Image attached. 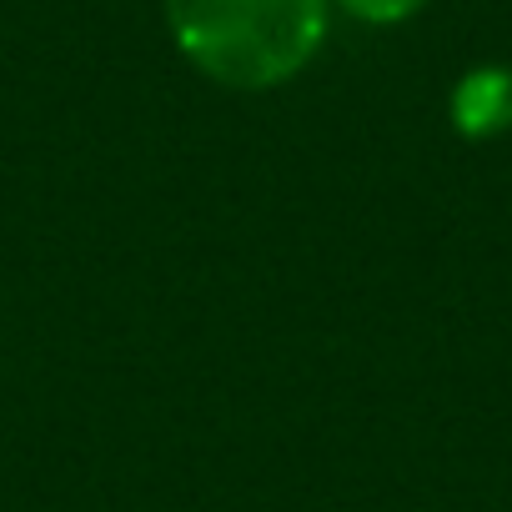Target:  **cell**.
Returning a JSON list of instances; mask_svg holds the SVG:
<instances>
[{
  "mask_svg": "<svg viewBox=\"0 0 512 512\" xmlns=\"http://www.w3.org/2000/svg\"><path fill=\"white\" fill-rule=\"evenodd\" d=\"M166 26L201 76L231 91H272L317 61L332 0H166Z\"/></svg>",
  "mask_w": 512,
  "mask_h": 512,
  "instance_id": "6da1fadb",
  "label": "cell"
},
{
  "mask_svg": "<svg viewBox=\"0 0 512 512\" xmlns=\"http://www.w3.org/2000/svg\"><path fill=\"white\" fill-rule=\"evenodd\" d=\"M452 131L467 141H492L512 131V71L507 66H472L447 101Z\"/></svg>",
  "mask_w": 512,
  "mask_h": 512,
  "instance_id": "7a4b0ae2",
  "label": "cell"
},
{
  "mask_svg": "<svg viewBox=\"0 0 512 512\" xmlns=\"http://www.w3.org/2000/svg\"><path fill=\"white\" fill-rule=\"evenodd\" d=\"M332 6L347 11L352 21H367V26H402L427 6V0H332Z\"/></svg>",
  "mask_w": 512,
  "mask_h": 512,
  "instance_id": "3957f363",
  "label": "cell"
}]
</instances>
